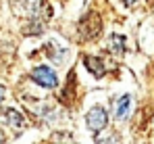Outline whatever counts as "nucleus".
Here are the masks:
<instances>
[{
	"mask_svg": "<svg viewBox=\"0 0 154 144\" xmlns=\"http://www.w3.org/2000/svg\"><path fill=\"white\" fill-rule=\"evenodd\" d=\"M102 31V19L96 11H90L81 21H79V36L81 40H94Z\"/></svg>",
	"mask_w": 154,
	"mask_h": 144,
	"instance_id": "nucleus-1",
	"label": "nucleus"
},
{
	"mask_svg": "<svg viewBox=\"0 0 154 144\" xmlns=\"http://www.w3.org/2000/svg\"><path fill=\"white\" fill-rule=\"evenodd\" d=\"M31 79H33L38 86L48 88V90H54V88L58 86V77H56V73L52 71L50 67H46V65L35 67V69L31 71Z\"/></svg>",
	"mask_w": 154,
	"mask_h": 144,
	"instance_id": "nucleus-2",
	"label": "nucleus"
},
{
	"mask_svg": "<svg viewBox=\"0 0 154 144\" xmlns=\"http://www.w3.org/2000/svg\"><path fill=\"white\" fill-rule=\"evenodd\" d=\"M85 125L92 130V132H100L108 125V113L102 107H92L88 113H85Z\"/></svg>",
	"mask_w": 154,
	"mask_h": 144,
	"instance_id": "nucleus-3",
	"label": "nucleus"
},
{
	"mask_svg": "<svg viewBox=\"0 0 154 144\" xmlns=\"http://www.w3.org/2000/svg\"><path fill=\"white\" fill-rule=\"evenodd\" d=\"M83 65L90 69V73L92 75H96V77H102V75H106V69H104V61L100 59V56H83Z\"/></svg>",
	"mask_w": 154,
	"mask_h": 144,
	"instance_id": "nucleus-4",
	"label": "nucleus"
},
{
	"mask_svg": "<svg viewBox=\"0 0 154 144\" xmlns=\"http://www.w3.org/2000/svg\"><path fill=\"white\" fill-rule=\"evenodd\" d=\"M75 90H77L75 73L71 71V73H69V77H67V88H65V92L60 94V100H63L65 104H73V100H75Z\"/></svg>",
	"mask_w": 154,
	"mask_h": 144,
	"instance_id": "nucleus-5",
	"label": "nucleus"
},
{
	"mask_svg": "<svg viewBox=\"0 0 154 144\" xmlns=\"http://www.w3.org/2000/svg\"><path fill=\"white\" fill-rule=\"evenodd\" d=\"M129 109H131V96L129 94H123L119 100H117V104H115V119L121 121L127 117Z\"/></svg>",
	"mask_w": 154,
	"mask_h": 144,
	"instance_id": "nucleus-6",
	"label": "nucleus"
},
{
	"mask_svg": "<svg viewBox=\"0 0 154 144\" xmlns=\"http://www.w3.org/2000/svg\"><path fill=\"white\" fill-rule=\"evenodd\" d=\"M4 115L8 117V123H13L15 127H23V125H25V121H23V115H19L15 109H6V111H4Z\"/></svg>",
	"mask_w": 154,
	"mask_h": 144,
	"instance_id": "nucleus-7",
	"label": "nucleus"
},
{
	"mask_svg": "<svg viewBox=\"0 0 154 144\" xmlns=\"http://www.w3.org/2000/svg\"><path fill=\"white\" fill-rule=\"evenodd\" d=\"M110 44H112V50L117 52V54H121V52H125V38L123 36H112L110 38Z\"/></svg>",
	"mask_w": 154,
	"mask_h": 144,
	"instance_id": "nucleus-8",
	"label": "nucleus"
},
{
	"mask_svg": "<svg viewBox=\"0 0 154 144\" xmlns=\"http://www.w3.org/2000/svg\"><path fill=\"white\" fill-rule=\"evenodd\" d=\"M121 2H123V4H127V6H131V4H135L137 0H121Z\"/></svg>",
	"mask_w": 154,
	"mask_h": 144,
	"instance_id": "nucleus-9",
	"label": "nucleus"
},
{
	"mask_svg": "<svg viewBox=\"0 0 154 144\" xmlns=\"http://www.w3.org/2000/svg\"><path fill=\"white\" fill-rule=\"evenodd\" d=\"M2 98H4V88L0 86V100H2Z\"/></svg>",
	"mask_w": 154,
	"mask_h": 144,
	"instance_id": "nucleus-10",
	"label": "nucleus"
},
{
	"mask_svg": "<svg viewBox=\"0 0 154 144\" xmlns=\"http://www.w3.org/2000/svg\"><path fill=\"white\" fill-rule=\"evenodd\" d=\"M2 140H4V134H2V132H0V142H2Z\"/></svg>",
	"mask_w": 154,
	"mask_h": 144,
	"instance_id": "nucleus-11",
	"label": "nucleus"
}]
</instances>
